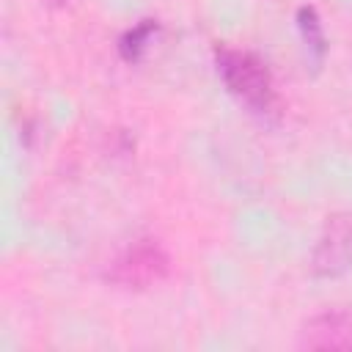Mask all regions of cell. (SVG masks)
Here are the masks:
<instances>
[{
  "label": "cell",
  "mask_w": 352,
  "mask_h": 352,
  "mask_svg": "<svg viewBox=\"0 0 352 352\" xmlns=\"http://www.w3.org/2000/svg\"><path fill=\"white\" fill-rule=\"evenodd\" d=\"M214 58H217V72H220L226 88L239 102H245L250 110H256L261 116L275 110L278 96H275L272 77H270L267 66L253 52L234 50V47H220Z\"/></svg>",
  "instance_id": "6da1fadb"
},
{
  "label": "cell",
  "mask_w": 352,
  "mask_h": 352,
  "mask_svg": "<svg viewBox=\"0 0 352 352\" xmlns=\"http://www.w3.org/2000/svg\"><path fill=\"white\" fill-rule=\"evenodd\" d=\"M168 275V253L154 239H138L113 264L107 278L124 289H148Z\"/></svg>",
  "instance_id": "7a4b0ae2"
},
{
  "label": "cell",
  "mask_w": 352,
  "mask_h": 352,
  "mask_svg": "<svg viewBox=\"0 0 352 352\" xmlns=\"http://www.w3.org/2000/svg\"><path fill=\"white\" fill-rule=\"evenodd\" d=\"M311 261L316 275H338L352 267V212L327 220Z\"/></svg>",
  "instance_id": "3957f363"
},
{
  "label": "cell",
  "mask_w": 352,
  "mask_h": 352,
  "mask_svg": "<svg viewBox=\"0 0 352 352\" xmlns=\"http://www.w3.org/2000/svg\"><path fill=\"white\" fill-rule=\"evenodd\" d=\"M305 349H352V314L324 311L305 322L300 333Z\"/></svg>",
  "instance_id": "277c9868"
},
{
  "label": "cell",
  "mask_w": 352,
  "mask_h": 352,
  "mask_svg": "<svg viewBox=\"0 0 352 352\" xmlns=\"http://www.w3.org/2000/svg\"><path fill=\"white\" fill-rule=\"evenodd\" d=\"M297 22H300V33H302V41L308 47V55L314 58V63H322L327 44H324V33H322V22H319L316 11L302 6L297 11Z\"/></svg>",
  "instance_id": "5b68a950"
},
{
  "label": "cell",
  "mask_w": 352,
  "mask_h": 352,
  "mask_svg": "<svg viewBox=\"0 0 352 352\" xmlns=\"http://www.w3.org/2000/svg\"><path fill=\"white\" fill-rule=\"evenodd\" d=\"M157 33V25L151 22V19H146L143 25H138V28H132L124 38H121V55L126 58V60H138L140 58V52L148 47V41H151V36Z\"/></svg>",
  "instance_id": "8992f818"
}]
</instances>
